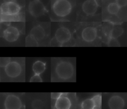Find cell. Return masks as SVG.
<instances>
[{"instance_id":"1","label":"cell","mask_w":127,"mask_h":109,"mask_svg":"<svg viewBox=\"0 0 127 109\" xmlns=\"http://www.w3.org/2000/svg\"><path fill=\"white\" fill-rule=\"evenodd\" d=\"M72 5L68 0H55L52 5V9L58 16L63 17L71 12Z\"/></svg>"},{"instance_id":"2","label":"cell","mask_w":127,"mask_h":109,"mask_svg":"<svg viewBox=\"0 0 127 109\" xmlns=\"http://www.w3.org/2000/svg\"><path fill=\"white\" fill-rule=\"evenodd\" d=\"M74 69L71 63L62 61L58 64L56 68V73L59 78L64 80L70 78L73 74Z\"/></svg>"},{"instance_id":"3","label":"cell","mask_w":127,"mask_h":109,"mask_svg":"<svg viewBox=\"0 0 127 109\" xmlns=\"http://www.w3.org/2000/svg\"><path fill=\"white\" fill-rule=\"evenodd\" d=\"M28 9L30 14L35 17L41 16L46 12L44 5L40 0L31 1L29 3Z\"/></svg>"},{"instance_id":"4","label":"cell","mask_w":127,"mask_h":109,"mask_svg":"<svg viewBox=\"0 0 127 109\" xmlns=\"http://www.w3.org/2000/svg\"><path fill=\"white\" fill-rule=\"evenodd\" d=\"M4 71L10 77H16L19 76L22 71L21 65L17 62H9L5 66Z\"/></svg>"},{"instance_id":"5","label":"cell","mask_w":127,"mask_h":109,"mask_svg":"<svg viewBox=\"0 0 127 109\" xmlns=\"http://www.w3.org/2000/svg\"><path fill=\"white\" fill-rule=\"evenodd\" d=\"M71 33L68 29L65 27H60L56 31L55 38L62 45L67 42L71 38Z\"/></svg>"},{"instance_id":"6","label":"cell","mask_w":127,"mask_h":109,"mask_svg":"<svg viewBox=\"0 0 127 109\" xmlns=\"http://www.w3.org/2000/svg\"><path fill=\"white\" fill-rule=\"evenodd\" d=\"M4 105L5 109H20L22 103L19 97L14 95H9L5 99Z\"/></svg>"},{"instance_id":"7","label":"cell","mask_w":127,"mask_h":109,"mask_svg":"<svg viewBox=\"0 0 127 109\" xmlns=\"http://www.w3.org/2000/svg\"><path fill=\"white\" fill-rule=\"evenodd\" d=\"M98 3L96 0H86L82 4L83 11L88 15H92L96 12Z\"/></svg>"},{"instance_id":"8","label":"cell","mask_w":127,"mask_h":109,"mask_svg":"<svg viewBox=\"0 0 127 109\" xmlns=\"http://www.w3.org/2000/svg\"><path fill=\"white\" fill-rule=\"evenodd\" d=\"M3 36L7 41L14 42L18 39L19 36V32L16 27L10 26L3 31Z\"/></svg>"},{"instance_id":"9","label":"cell","mask_w":127,"mask_h":109,"mask_svg":"<svg viewBox=\"0 0 127 109\" xmlns=\"http://www.w3.org/2000/svg\"><path fill=\"white\" fill-rule=\"evenodd\" d=\"M97 31L95 28L88 27L84 28L81 33L82 39L86 42H92L96 38Z\"/></svg>"},{"instance_id":"10","label":"cell","mask_w":127,"mask_h":109,"mask_svg":"<svg viewBox=\"0 0 127 109\" xmlns=\"http://www.w3.org/2000/svg\"><path fill=\"white\" fill-rule=\"evenodd\" d=\"M108 106L110 109H123L125 106V101L121 96L114 95L109 99Z\"/></svg>"},{"instance_id":"11","label":"cell","mask_w":127,"mask_h":109,"mask_svg":"<svg viewBox=\"0 0 127 109\" xmlns=\"http://www.w3.org/2000/svg\"><path fill=\"white\" fill-rule=\"evenodd\" d=\"M71 106V103L70 99L67 97L64 96L63 93L56 100L55 105L56 109H70Z\"/></svg>"},{"instance_id":"12","label":"cell","mask_w":127,"mask_h":109,"mask_svg":"<svg viewBox=\"0 0 127 109\" xmlns=\"http://www.w3.org/2000/svg\"><path fill=\"white\" fill-rule=\"evenodd\" d=\"M29 35L37 41H38L44 39L46 33L44 29L41 26L38 25L31 29Z\"/></svg>"},{"instance_id":"13","label":"cell","mask_w":127,"mask_h":109,"mask_svg":"<svg viewBox=\"0 0 127 109\" xmlns=\"http://www.w3.org/2000/svg\"><path fill=\"white\" fill-rule=\"evenodd\" d=\"M7 14L6 15L13 16L16 15L20 10V6L14 1L7 2Z\"/></svg>"},{"instance_id":"14","label":"cell","mask_w":127,"mask_h":109,"mask_svg":"<svg viewBox=\"0 0 127 109\" xmlns=\"http://www.w3.org/2000/svg\"><path fill=\"white\" fill-rule=\"evenodd\" d=\"M46 69V64L41 61H37L34 63L32 70L35 74H40L44 72Z\"/></svg>"},{"instance_id":"15","label":"cell","mask_w":127,"mask_h":109,"mask_svg":"<svg viewBox=\"0 0 127 109\" xmlns=\"http://www.w3.org/2000/svg\"><path fill=\"white\" fill-rule=\"evenodd\" d=\"M120 9V7L116 2L110 3L107 6V10L108 12L112 15L117 14L119 12Z\"/></svg>"},{"instance_id":"16","label":"cell","mask_w":127,"mask_h":109,"mask_svg":"<svg viewBox=\"0 0 127 109\" xmlns=\"http://www.w3.org/2000/svg\"><path fill=\"white\" fill-rule=\"evenodd\" d=\"M123 33V29L120 27H116L113 28L110 33L109 37L117 38L119 37Z\"/></svg>"},{"instance_id":"17","label":"cell","mask_w":127,"mask_h":109,"mask_svg":"<svg viewBox=\"0 0 127 109\" xmlns=\"http://www.w3.org/2000/svg\"><path fill=\"white\" fill-rule=\"evenodd\" d=\"M82 109H93L95 106L91 98H88L84 100L81 103Z\"/></svg>"},{"instance_id":"18","label":"cell","mask_w":127,"mask_h":109,"mask_svg":"<svg viewBox=\"0 0 127 109\" xmlns=\"http://www.w3.org/2000/svg\"><path fill=\"white\" fill-rule=\"evenodd\" d=\"M94 103L95 107L100 108L102 105V96L100 94H97L94 96L92 98Z\"/></svg>"},{"instance_id":"19","label":"cell","mask_w":127,"mask_h":109,"mask_svg":"<svg viewBox=\"0 0 127 109\" xmlns=\"http://www.w3.org/2000/svg\"><path fill=\"white\" fill-rule=\"evenodd\" d=\"M31 106L33 109H42L44 107V104L41 100L37 99L32 102Z\"/></svg>"},{"instance_id":"20","label":"cell","mask_w":127,"mask_h":109,"mask_svg":"<svg viewBox=\"0 0 127 109\" xmlns=\"http://www.w3.org/2000/svg\"><path fill=\"white\" fill-rule=\"evenodd\" d=\"M26 46H38L37 41L32 37L30 35L27 36L26 38Z\"/></svg>"},{"instance_id":"21","label":"cell","mask_w":127,"mask_h":109,"mask_svg":"<svg viewBox=\"0 0 127 109\" xmlns=\"http://www.w3.org/2000/svg\"><path fill=\"white\" fill-rule=\"evenodd\" d=\"M108 44L110 46H119L120 44L116 38H110L108 40Z\"/></svg>"},{"instance_id":"22","label":"cell","mask_w":127,"mask_h":109,"mask_svg":"<svg viewBox=\"0 0 127 109\" xmlns=\"http://www.w3.org/2000/svg\"><path fill=\"white\" fill-rule=\"evenodd\" d=\"M30 82H42V78L39 74H35L31 77L30 80Z\"/></svg>"},{"instance_id":"23","label":"cell","mask_w":127,"mask_h":109,"mask_svg":"<svg viewBox=\"0 0 127 109\" xmlns=\"http://www.w3.org/2000/svg\"><path fill=\"white\" fill-rule=\"evenodd\" d=\"M116 3L121 7H124L127 4V0H116Z\"/></svg>"},{"instance_id":"24","label":"cell","mask_w":127,"mask_h":109,"mask_svg":"<svg viewBox=\"0 0 127 109\" xmlns=\"http://www.w3.org/2000/svg\"><path fill=\"white\" fill-rule=\"evenodd\" d=\"M62 93H59V92H52L51 94V97L52 99H57L59 98L60 96L62 95Z\"/></svg>"},{"instance_id":"25","label":"cell","mask_w":127,"mask_h":109,"mask_svg":"<svg viewBox=\"0 0 127 109\" xmlns=\"http://www.w3.org/2000/svg\"><path fill=\"white\" fill-rule=\"evenodd\" d=\"M15 0H4V2H12L14 1Z\"/></svg>"},{"instance_id":"26","label":"cell","mask_w":127,"mask_h":109,"mask_svg":"<svg viewBox=\"0 0 127 109\" xmlns=\"http://www.w3.org/2000/svg\"><path fill=\"white\" fill-rule=\"evenodd\" d=\"M93 109H100V108H97V107H94Z\"/></svg>"},{"instance_id":"27","label":"cell","mask_w":127,"mask_h":109,"mask_svg":"<svg viewBox=\"0 0 127 109\" xmlns=\"http://www.w3.org/2000/svg\"><path fill=\"white\" fill-rule=\"evenodd\" d=\"M126 97H127V95H126Z\"/></svg>"}]
</instances>
